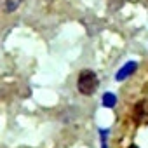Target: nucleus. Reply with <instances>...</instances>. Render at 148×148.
I'll return each instance as SVG.
<instances>
[{
  "label": "nucleus",
  "mask_w": 148,
  "mask_h": 148,
  "mask_svg": "<svg viewBox=\"0 0 148 148\" xmlns=\"http://www.w3.org/2000/svg\"><path fill=\"white\" fill-rule=\"evenodd\" d=\"M98 75L92 71V70H82L80 71V75H79V80H77V89L80 94L84 96H91L96 92L98 89Z\"/></svg>",
  "instance_id": "f257e3e1"
},
{
  "label": "nucleus",
  "mask_w": 148,
  "mask_h": 148,
  "mask_svg": "<svg viewBox=\"0 0 148 148\" xmlns=\"http://www.w3.org/2000/svg\"><path fill=\"white\" fill-rule=\"evenodd\" d=\"M148 117V99H141L134 105V110H132V120L134 124H141L145 119Z\"/></svg>",
  "instance_id": "f03ea898"
},
{
  "label": "nucleus",
  "mask_w": 148,
  "mask_h": 148,
  "mask_svg": "<svg viewBox=\"0 0 148 148\" xmlns=\"http://www.w3.org/2000/svg\"><path fill=\"white\" fill-rule=\"evenodd\" d=\"M136 68H138V64H136L134 61H131V63L124 64V66L120 68V71L117 73V80H124V79H127L129 75H132V73L136 71Z\"/></svg>",
  "instance_id": "7ed1b4c3"
},
{
  "label": "nucleus",
  "mask_w": 148,
  "mask_h": 148,
  "mask_svg": "<svg viewBox=\"0 0 148 148\" xmlns=\"http://www.w3.org/2000/svg\"><path fill=\"white\" fill-rule=\"evenodd\" d=\"M21 2L23 0H0V9L4 12H7V14H11L21 5Z\"/></svg>",
  "instance_id": "20e7f679"
},
{
  "label": "nucleus",
  "mask_w": 148,
  "mask_h": 148,
  "mask_svg": "<svg viewBox=\"0 0 148 148\" xmlns=\"http://www.w3.org/2000/svg\"><path fill=\"white\" fill-rule=\"evenodd\" d=\"M103 105H105L106 108H113V106L117 105V98H115V94L106 92V94L103 96Z\"/></svg>",
  "instance_id": "39448f33"
},
{
  "label": "nucleus",
  "mask_w": 148,
  "mask_h": 148,
  "mask_svg": "<svg viewBox=\"0 0 148 148\" xmlns=\"http://www.w3.org/2000/svg\"><path fill=\"white\" fill-rule=\"evenodd\" d=\"M129 148H138V146L136 145H129Z\"/></svg>",
  "instance_id": "423d86ee"
}]
</instances>
